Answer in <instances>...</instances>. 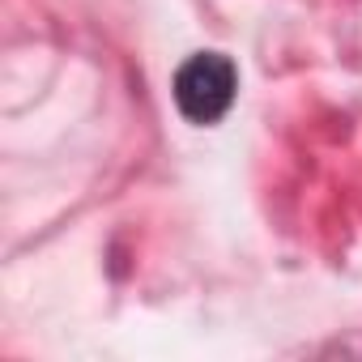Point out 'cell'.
Listing matches in <instances>:
<instances>
[{"mask_svg":"<svg viewBox=\"0 0 362 362\" xmlns=\"http://www.w3.org/2000/svg\"><path fill=\"white\" fill-rule=\"evenodd\" d=\"M239 90V73L230 56L222 52H201L175 73V107L184 111L188 124H218Z\"/></svg>","mask_w":362,"mask_h":362,"instance_id":"1","label":"cell"}]
</instances>
